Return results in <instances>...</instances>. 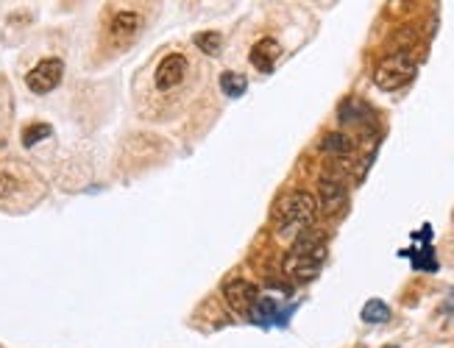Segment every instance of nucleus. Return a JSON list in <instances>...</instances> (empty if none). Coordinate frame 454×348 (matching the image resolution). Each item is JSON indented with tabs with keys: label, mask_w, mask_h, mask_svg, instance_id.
I'll return each mask as SVG.
<instances>
[{
	"label": "nucleus",
	"mask_w": 454,
	"mask_h": 348,
	"mask_svg": "<svg viewBox=\"0 0 454 348\" xmlns=\"http://www.w3.org/2000/svg\"><path fill=\"white\" fill-rule=\"evenodd\" d=\"M318 217V201L307 190H293L279 198L273 209V226L281 240H296L304 229H310Z\"/></svg>",
	"instance_id": "f257e3e1"
},
{
	"label": "nucleus",
	"mask_w": 454,
	"mask_h": 348,
	"mask_svg": "<svg viewBox=\"0 0 454 348\" xmlns=\"http://www.w3.org/2000/svg\"><path fill=\"white\" fill-rule=\"evenodd\" d=\"M416 70H418V64H416V59H412V53L396 51V53L385 56L377 64L374 84L379 86L382 92H396V90H401L404 84H409L412 78H416Z\"/></svg>",
	"instance_id": "f03ea898"
},
{
	"label": "nucleus",
	"mask_w": 454,
	"mask_h": 348,
	"mask_svg": "<svg viewBox=\"0 0 454 348\" xmlns=\"http://www.w3.org/2000/svg\"><path fill=\"white\" fill-rule=\"evenodd\" d=\"M318 209L323 214H340L349 203V187L343 182V176H338V173H323L320 182H318Z\"/></svg>",
	"instance_id": "7ed1b4c3"
},
{
	"label": "nucleus",
	"mask_w": 454,
	"mask_h": 348,
	"mask_svg": "<svg viewBox=\"0 0 454 348\" xmlns=\"http://www.w3.org/2000/svg\"><path fill=\"white\" fill-rule=\"evenodd\" d=\"M223 298H226L231 312L249 318L254 312V307H257V301H260V287L251 284V282H245V279H229L223 284Z\"/></svg>",
	"instance_id": "20e7f679"
},
{
	"label": "nucleus",
	"mask_w": 454,
	"mask_h": 348,
	"mask_svg": "<svg viewBox=\"0 0 454 348\" xmlns=\"http://www.w3.org/2000/svg\"><path fill=\"white\" fill-rule=\"evenodd\" d=\"M62 75H64V62L62 59H42L28 75H25V84L34 95H48L51 90L62 84Z\"/></svg>",
	"instance_id": "39448f33"
},
{
	"label": "nucleus",
	"mask_w": 454,
	"mask_h": 348,
	"mask_svg": "<svg viewBox=\"0 0 454 348\" xmlns=\"http://www.w3.org/2000/svg\"><path fill=\"white\" fill-rule=\"evenodd\" d=\"M184 75H187V59L181 53H168L159 62L156 75H153L156 78V90L159 92H171L173 86H179L184 81Z\"/></svg>",
	"instance_id": "423d86ee"
},
{
	"label": "nucleus",
	"mask_w": 454,
	"mask_h": 348,
	"mask_svg": "<svg viewBox=\"0 0 454 348\" xmlns=\"http://www.w3.org/2000/svg\"><path fill=\"white\" fill-rule=\"evenodd\" d=\"M323 259H326V251L323 253H287L284 256V273L299 279V282H312L320 273Z\"/></svg>",
	"instance_id": "0eeeda50"
},
{
	"label": "nucleus",
	"mask_w": 454,
	"mask_h": 348,
	"mask_svg": "<svg viewBox=\"0 0 454 348\" xmlns=\"http://www.w3.org/2000/svg\"><path fill=\"white\" fill-rule=\"evenodd\" d=\"M279 56H281V45H279L276 39H270V36L260 39L257 45L251 48V64H254L260 73H273Z\"/></svg>",
	"instance_id": "6e6552de"
},
{
	"label": "nucleus",
	"mask_w": 454,
	"mask_h": 348,
	"mask_svg": "<svg viewBox=\"0 0 454 348\" xmlns=\"http://www.w3.org/2000/svg\"><path fill=\"white\" fill-rule=\"evenodd\" d=\"M320 151L326 153H335V156H349L354 151V140L340 134V132H329L323 140H320Z\"/></svg>",
	"instance_id": "1a4fd4ad"
},
{
	"label": "nucleus",
	"mask_w": 454,
	"mask_h": 348,
	"mask_svg": "<svg viewBox=\"0 0 454 348\" xmlns=\"http://www.w3.org/2000/svg\"><path fill=\"white\" fill-rule=\"evenodd\" d=\"M140 25H142V17L137 12H120L112 20V34L114 36H131V34H137Z\"/></svg>",
	"instance_id": "9d476101"
},
{
	"label": "nucleus",
	"mask_w": 454,
	"mask_h": 348,
	"mask_svg": "<svg viewBox=\"0 0 454 348\" xmlns=\"http://www.w3.org/2000/svg\"><path fill=\"white\" fill-rule=\"evenodd\" d=\"M220 90H223V95H229V98H240V95H245V90H249V78H245L242 73L226 70V73L220 75Z\"/></svg>",
	"instance_id": "9b49d317"
},
{
	"label": "nucleus",
	"mask_w": 454,
	"mask_h": 348,
	"mask_svg": "<svg viewBox=\"0 0 454 348\" xmlns=\"http://www.w3.org/2000/svg\"><path fill=\"white\" fill-rule=\"evenodd\" d=\"M370 117H374V112L368 109V103H362V101H346L343 106H340V120L343 123H368Z\"/></svg>",
	"instance_id": "f8f14e48"
},
{
	"label": "nucleus",
	"mask_w": 454,
	"mask_h": 348,
	"mask_svg": "<svg viewBox=\"0 0 454 348\" xmlns=\"http://www.w3.org/2000/svg\"><path fill=\"white\" fill-rule=\"evenodd\" d=\"M192 42H195V48L203 51L206 56H218L220 48H223V36L218 31H201V34L192 36Z\"/></svg>",
	"instance_id": "ddd939ff"
},
{
	"label": "nucleus",
	"mask_w": 454,
	"mask_h": 348,
	"mask_svg": "<svg viewBox=\"0 0 454 348\" xmlns=\"http://www.w3.org/2000/svg\"><path fill=\"white\" fill-rule=\"evenodd\" d=\"M362 321L365 323H388L390 321V307L379 298H370L362 307Z\"/></svg>",
	"instance_id": "4468645a"
},
{
	"label": "nucleus",
	"mask_w": 454,
	"mask_h": 348,
	"mask_svg": "<svg viewBox=\"0 0 454 348\" xmlns=\"http://www.w3.org/2000/svg\"><path fill=\"white\" fill-rule=\"evenodd\" d=\"M51 134H53V128H51L48 123H34V125H28L25 132H23V145H25V148H34L36 142L48 140Z\"/></svg>",
	"instance_id": "2eb2a0df"
},
{
	"label": "nucleus",
	"mask_w": 454,
	"mask_h": 348,
	"mask_svg": "<svg viewBox=\"0 0 454 348\" xmlns=\"http://www.w3.org/2000/svg\"><path fill=\"white\" fill-rule=\"evenodd\" d=\"M412 265H416V268H424V271H435V268H438V262L432 259V248H424V253H421V256L412 259Z\"/></svg>",
	"instance_id": "dca6fc26"
},
{
	"label": "nucleus",
	"mask_w": 454,
	"mask_h": 348,
	"mask_svg": "<svg viewBox=\"0 0 454 348\" xmlns=\"http://www.w3.org/2000/svg\"><path fill=\"white\" fill-rule=\"evenodd\" d=\"M14 192V179L6 176V173H0V198H6Z\"/></svg>",
	"instance_id": "f3484780"
},
{
	"label": "nucleus",
	"mask_w": 454,
	"mask_h": 348,
	"mask_svg": "<svg viewBox=\"0 0 454 348\" xmlns=\"http://www.w3.org/2000/svg\"><path fill=\"white\" fill-rule=\"evenodd\" d=\"M385 348H396V345H385Z\"/></svg>",
	"instance_id": "a211bd4d"
}]
</instances>
